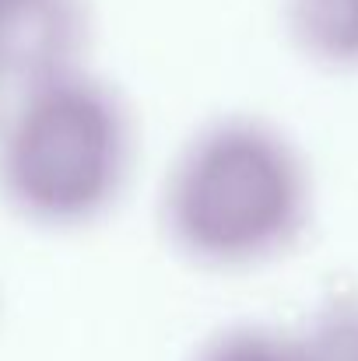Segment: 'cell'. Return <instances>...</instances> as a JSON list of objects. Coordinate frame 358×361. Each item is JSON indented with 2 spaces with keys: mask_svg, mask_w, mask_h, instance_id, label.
I'll use <instances>...</instances> for the list:
<instances>
[{
  "mask_svg": "<svg viewBox=\"0 0 358 361\" xmlns=\"http://www.w3.org/2000/svg\"><path fill=\"white\" fill-rule=\"evenodd\" d=\"M302 211L306 179L295 151L249 120L193 137L165 190L172 239L211 267H242L278 252L299 232Z\"/></svg>",
  "mask_w": 358,
  "mask_h": 361,
  "instance_id": "6da1fadb",
  "label": "cell"
},
{
  "mask_svg": "<svg viewBox=\"0 0 358 361\" xmlns=\"http://www.w3.org/2000/svg\"><path fill=\"white\" fill-rule=\"evenodd\" d=\"M130 161L119 102L99 81L64 71L25 85L0 133V186L42 225H85L117 200Z\"/></svg>",
  "mask_w": 358,
  "mask_h": 361,
  "instance_id": "7a4b0ae2",
  "label": "cell"
},
{
  "mask_svg": "<svg viewBox=\"0 0 358 361\" xmlns=\"http://www.w3.org/2000/svg\"><path fill=\"white\" fill-rule=\"evenodd\" d=\"M197 361H313V351L270 330H232L211 341Z\"/></svg>",
  "mask_w": 358,
  "mask_h": 361,
  "instance_id": "277c9868",
  "label": "cell"
},
{
  "mask_svg": "<svg viewBox=\"0 0 358 361\" xmlns=\"http://www.w3.org/2000/svg\"><path fill=\"white\" fill-rule=\"evenodd\" d=\"M302 39L334 63H358V0H306Z\"/></svg>",
  "mask_w": 358,
  "mask_h": 361,
  "instance_id": "3957f363",
  "label": "cell"
}]
</instances>
